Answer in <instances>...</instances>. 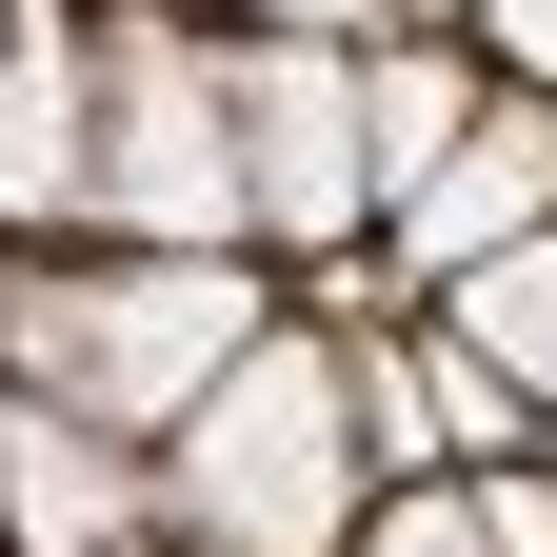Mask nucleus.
Here are the masks:
<instances>
[{
	"label": "nucleus",
	"instance_id": "nucleus-3",
	"mask_svg": "<svg viewBox=\"0 0 557 557\" xmlns=\"http://www.w3.org/2000/svg\"><path fill=\"white\" fill-rule=\"evenodd\" d=\"M100 220L120 239H239V81L160 0L100 21Z\"/></svg>",
	"mask_w": 557,
	"mask_h": 557
},
{
	"label": "nucleus",
	"instance_id": "nucleus-8",
	"mask_svg": "<svg viewBox=\"0 0 557 557\" xmlns=\"http://www.w3.org/2000/svg\"><path fill=\"white\" fill-rule=\"evenodd\" d=\"M438 319H458L478 359L557 418V220H537V239H498V259H458V278H438Z\"/></svg>",
	"mask_w": 557,
	"mask_h": 557
},
{
	"label": "nucleus",
	"instance_id": "nucleus-7",
	"mask_svg": "<svg viewBox=\"0 0 557 557\" xmlns=\"http://www.w3.org/2000/svg\"><path fill=\"white\" fill-rule=\"evenodd\" d=\"M537 220H557V100L518 81V100H478V120L438 139V180L398 199V259L458 278V259H498V239H537Z\"/></svg>",
	"mask_w": 557,
	"mask_h": 557
},
{
	"label": "nucleus",
	"instance_id": "nucleus-6",
	"mask_svg": "<svg viewBox=\"0 0 557 557\" xmlns=\"http://www.w3.org/2000/svg\"><path fill=\"white\" fill-rule=\"evenodd\" d=\"M0 220H100V40L60 0L0 21Z\"/></svg>",
	"mask_w": 557,
	"mask_h": 557
},
{
	"label": "nucleus",
	"instance_id": "nucleus-2",
	"mask_svg": "<svg viewBox=\"0 0 557 557\" xmlns=\"http://www.w3.org/2000/svg\"><path fill=\"white\" fill-rule=\"evenodd\" d=\"M259 319H278V299H259L220 239H139V259H100V278H21V299H0V379L81 398V418H120V438H180L199 379H220Z\"/></svg>",
	"mask_w": 557,
	"mask_h": 557
},
{
	"label": "nucleus",
	"instance_id": "nucleus-5",
	"mask_svg": "<svg viewBox=\"0 0 557 557\" xmlns=\"http://www.w3.org/2000/svg\"><path fill=\"white\" fill-rule=\"evenodd\" d=\"M139 518H160V478L120 458V418H81V398H0V537L21 557H120Z\"/></svg>",
	"mask_w": 557,
	"mask_h": 557
},
{
	"label": "nucleus",
	"instance_id": "nucleus-10",
	"mask_svg": "<svg viewBox=\"0 0 557 557\" xmlns=\"http://www.w3.org/2000/svg\"><path fill=\"white\" fill-rule=\"evenodd\" d=\"M359 557H498V498H458V478H398L359 518Z\"/></svg>",
	"mask_w": 557,
	"mask_h": 557
},
{
	"label": "nucleus",
	"instance_id": "nucleus-11",
	"mask_svg": "<svg viewBox=\"0 0 557 557\" xmlns=\"http://www.w3.org/2000/svg\"><path fill=\"white\" fill-rule=\"evenodd\" d=\"M478 40H498V81H537V100H557V0H478Z\"/></svg>",
	"mask_w": 557,
	"mask_h": 557
},
{
	"label": "nucleus",
	"instance_id": "nucleus-1",
	"mask_svg": "<svg viewBox=\"0 0 557 557\" xmlns=\"http://www.w3.org/2000/svg\"><path fill=\"white\" fill-rule=\"evenodd\" d=\"M359 379H338V338H299V319H259L220 379H199V418H180V458H160V518L199 537V557H338L359 537Z\"/></svg>",
	"mask_w": 557,
	"mask_h": 557
},
{
	"label": "nucleus",
	"instance_id": "nucleus-4",
	"mask_svg": "<svg viewBox=\"0 0 557 557\" xmlns=\"http://www.w3.org/2000/svg\"><path fill=\"white\" fill-rule=\"evenodd\" d=\"M239 81V220H278V239H359L379 220V160H359V40H278L259 21V60H220Z\"/></svg>",
	"mask_w": 557,
	"mask_h": 557
},
{
	"label": "nucleus",
	"instance_id": "nucleus-9",
	"mask_svg": "<svg viewBox=\"0 0 557 557\" xmlns=\"http://www.w3.org/2000/svg\"><path fill=\"white\" fill-rule=\"evenodd\" d=\"M458 120H478V81H458V60L359 40V160H379V220H398L418 180H438V139H458Z\"/></svg>",
	"mask_w": 557,
	"mask_h": 557
},
{
	"label": "nucleus",
	"instance_id": "nucleus-12",
	"mask_svg": "<svg viewBox=\"0 0 557 557\" xmlns=\"http://www.w3.org/2000/svg\"><path fill=\"white\" fill-rule=\"evenodd\" d=\"M239 21H278V40H379V0H239Z\"/></svg>",
	"mask_w": 557,
	"mask_h": 557
}]
</instances>
